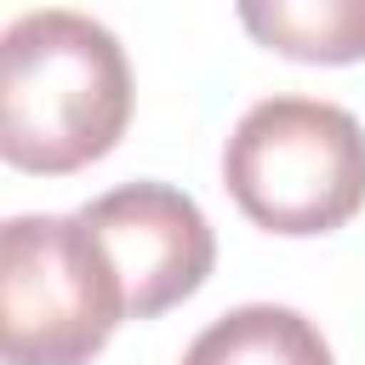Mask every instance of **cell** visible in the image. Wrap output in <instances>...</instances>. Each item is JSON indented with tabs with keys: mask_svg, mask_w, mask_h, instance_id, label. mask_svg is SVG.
Returning <instances> with one entry per match:
<instances>
[{
	"mask_svg": "<svg viewBox=\"0 0 365 365\" xmlns=\"http://www.w3.org/2000/svg\"><path fill=\"white\" fill-rule=\"evenodd\" d=\"M131 120L125 46L86 11L40 6L0 40V154L34 177L103 160Z\"/></svg>",
	"mask_w": 365,
	"mask_h": 365,
	"instance_id": "6da1fadb",
	"label": "cell"
},
{
	"mask_svg": "<svg viewBox=\"0 0 365 365\" xmlns=\"http://www.w3.org/2000/svg\"><path fill=\"white\" fill-rule=\"evenodd\" d=\"M222 182L268 234H331L365 205V125L342 103L262 97L228 131Z\"/></svg>",
	"mask_w": 365,
	"mask_h": 365,
	"instance_id": "7a4b0ae2",
	"label": "cell"
},
{
	"mask_svg": "<svg viewBox=\"0 0 365 365\" xmlns=\"http://www.w3.org/2000/svg\"><path fill=\"white\" fill-rule=\"evenodd\" d=\"M125 314V285L86 217L23 211L0 228L6 365H91Z\"/></svg>",
	"mask_w": 365,
	"mask_h": 365,
	"instance_id": "3957f363",
	"label": "cell"
},
{
	"mask_svg": "<svg viewBox=\"0 0 365 365\" xmlns=\"http://www.w3.org/2000/svg\"><path fill=\"white\" fill-rule=\"evenodd\" d=\"M86 228L103 240L120 285H125V314L154 319L194 297L211 279L217 262V234L205 211L171 188V182H125L97 194L86 211Z\"/></svg>",
	"mask_w": 365,
	"mask_h": 365,
	"instance_id": "277c9868",
	"label": "cell"
},
{
	"mask_svg": "<svg viewBox=\"0 0 365 365\" xmlns=\"http://www.w3.org/2000/svg\"><path fill=\"white\" fill-rule=\"evenodd\" d=\"M182 365H331L319 325L279 302H245L217 314L182 354Z\"/></svg>",
	"mask_w": 365,
	"mask_h": 365,
	"instance_id": "5b68a950",
	"label": "cell"
},
{
	"mask_svg": "<svg viewBox=\"0 0 365 365\" xmlns=\"http://www.w3.org/2000/svg\"><path fill=\"white\" fill-rule=\"evenodd\" d=\"M234 11L291 63H365V0H234Z\"/></svg>",
	"mask_w": 365,
	"mask_h": 365,
	"instance_id": "8992f818",
	"label": "cell"
}]
</instances>
